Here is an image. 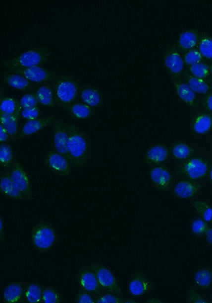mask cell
<instances>
[{
  "mask_svg": "<svg viewBox=\"0 0 212 303\" xmlns=\"http://www.w3.org/2000/svg\"><path fill=\"white\" fill-rule=\"evenodd\" d=\"M69 140H68V151L70 161L75 165L83 166L87 161L89 155V143L80 129L74 125L67 126Z\"/></svg>",
  "mask_w": 212,
  "mask_h": 303,
  "instance_id": "1",
  "label": "cell"
},
{
  "mask_svg": "<svg viewBox=\"0 0 212 303\" xmlns=\"http://www.w3.org/2000/svg\"><path fill=\"white\" fill-rule=\"evenodd\" d=\"M50 57V53L47 49L37 48L28 50L21 55L11 59L5 64L11 70L23 69L39 66L45 63Z\"/></svg>",
  "mask_w": 212,
  "mask_h": 303,
  "instance_id": "2",
  "label": "cell"
},
{
  "mask_svg": "<svg viewBox=\"0 0 212 303\" xmlns=\"http://www.w3.org/2000/svg\"><path fill=\"white\" fill-rule=\"evenodd\" d=\"M54 93L57 102L63 107H67L77 99L79 89L76 82L70 78L59 80L55 87Z\"/></svg>",
  "mask_w": 212,
  "mask_h": 303,
  "instance_id": "3",
  "label": "cell"
},
{
  "mask_svg": "<svg viewBox=\"0 0 212 303\" xmlns=\"http://www.w3.org/2000/svg\"><path fill=\"white\" fill-rule=\"evenodd\" d=\"M32 238L35 246L40 251L50 248L56 239L55 233L51 227L41 224L35 227Z\"/></svg>",
  "mask_w": 212,
  "mask_h": 303,
  "instance_id": "4",
  "label": "cell"
},
{
  "mask_svg": "<svg viewBox=\"0 0 212 303\" xmlns=\"http://www.w3.org/2000/svg\"><path fill=\"white\" fill-rule=\"evenodd\" d=\"M209 166L206 161L200 158H193L181 164L179 172L191 179H199L207 175Z\"/></svg>",
  "mask_w": 212,
  "mask_h": 303,
  "instance_id": "5",
  "label": "cell"
},
{
  "mask_svg": "<svg viewBox=\"0 0 212 303\" xmlns=\"http://www.w3.org/2000/svg\"><path fill=\"white\" fill-rule=\"evenodd\" d=\"M70 161L66 156L54 151L50 152L45 160V162L51 170L63 176L70 175Z\"/></svg>",
  "mask_w": 212,
  "mask_h": 303,
  "instance_id": "6",
  "label": "cell"
},
{
  "mask_svg": "<svg viewBox=\"0 0 212 303\" xmlns=\"http://www.w3.org/2000/svg\"><path fill=\"white\" fill-rule=\"evenodd\" d=\"M13 73L23 76L30 82L41 83L53 80L55 74L45 68L35 66L23 69L11 70Z\"/></svg>",
  "mask_w": 212,
  "mask_h": 303,
  "instance_id": "7",
  "label": "cell"
},
{
  "mask_svg": "<svg viewBox=\"0 0 212 303\" xmlns=\"http://www.w3.org/2000/svg\"><path fill=\"white\" fill-rule=\"evenodd\" d=\"M54 132V145L56 151L58 153L66 156L70 161V158L68 151V133L67 127L61 121H57L53 127Z\"/></svg>",
  "mask_w": 212,
  "mask_h": 303,
  "instance_id": "8",
  "label": "cell"
},
{
  "mask_svg": "<svg viewBox=\"0 0 212 303\" xmlns=\"http://www.w3.org/2000/svg\"><path fill=\"white\" fill-rule=\"evenodd\" d=\"M11 177L15 185L24 196H30V184L27 172L21 164L14 161L12 165Z\"/></svg>",
  "mask_w": 212,
  "mask_h": 303,
  "instance_id": "9",
  "label": "cell"
},
{
  "mask_svg": "<svg viewBox=\"0 0 212 303\" xmlns=\"http://www.w3.org/2000/svg\"><path fill=\"white\" fill-rule=\"evenodd\" d=\"M95 270L98 281L102 287L113 294L122 293L115 278L109 270L103 267H97Z\"/></svg>",
  "mask_w": 212,
  "mask_h": 303,
  "instance_id": "10",
  "label": "cell"
},
{
  "mask_svg": "<svg viewBox=\"0 0 212 303\" xmlns=\"http://www.w3.org/2000/svg\"><path fill=\"white\" fill-rule=\"evenodd\" d=\"M54 121L53 117L39 118L34 120L28 121L20 131L19 138H23L33 135L49 127Z\"/></svg>",
  "mask_w": 212,
  "mask_h": 303,
  "instance_id": "11",
  "label": "cell"
},
{
  "mask_svg": "<svg viewBox=\"0 0 212 303\" xmlns=\"http://www.w3.org/2000/svg\"><path fill=\"white\" fill-rule=\"evenodd\" d=\"M0 187L1 192L8 198L19 201L24 199V195L14 183L10 173L6 172L2 175Z\"/></svg>",
  "mask_w": 212,
  "mask_h": 303,
  "instance_id": "12",
  "label": "cell"
},
{
  "mask_svg": "<svg viewBox=\"0 0 212 303\" xmlns=\"http://www.w3.org/2000/svg\"><path fill=\"white\" fill-rule=\"evenodd\" d=\"M202 185L196 182L183 180L176 185L174 193L181 199H189L198 193Z\"/></svg>",
  "mask_w": 212,
  "mask_h": 303,
  "instance_id": "13",
  "label": "cell"
},
{
  "mask_svg": "<svg viewBox=\"0 0 212 303\" xmlns=\"http://www.w3.org/2000/svg\"><path fill=\"white\" fill-rule=\"evenodd\" d=\"M150 178L155 186L161 190H167L171 181L170 172L161 166L151 170Z\"/></svg>",
  "mask_w": 212,
  "mask_h": 303,
  "instance_id": "14",
  "label": "cell"
},
{
  "mask_svg": "<svg viewBox=\"0 0 212 303\" xmlns=\"http://www.w3.org/2000/svg\"><path fill=\"white\" fill-rule=\"evenodd\" d=\"M37 101L44 107L53 108L56 105V99L52 88L48 85L40 86L36 90L35 94Z\"/></svg>",
  "mask_w": 212,
  "mask_h": 303,
  "instance_id": "15",
  "label": "cell"
},
{
  "mask_svg": "<svg viewBox=\"0 0 212 303\" xmlns=\"http://www.w3.org/2000/svg\"><path fill=\"white\" fill-rule=\"evenodd\" d=\"M3 80L7 85L19 90H28L32 86V82L23 76L13 72L4 74Z\"/></svg>",
  "mask_w": 212,
  "mask_h": 303,
  "instance_id": "16",
  "label": "cell"
},
{
  "mask_svg": "<svg viewBox=\"0 0 212 303\" xmlns=\"http://www.w3.org/2000/svg\"><path fill=\"white\" fill-rule=\"evenodd\" d=\"M21 113V112H20ZM20 113L14 115L0 114V123L10 135V139H16L18 132V121Z\"/></svg>",
  "mask_w": 212,
  "mask_h": 303,
  "instance_id": "17",
  "label": "cell"
},
{
  "mask_svg": "<svg viewBox=\"0 0 212 303\" xmlns=\"http://www.w3.org/2000/svg\"><path fill=\"white\" fill-rule=\"evenodd\" d=\"M81 98L83 103L90 107H99L102 102V96L98 90L94 87H87L82 90Z\"/></svg>",
  "mask_w": 212,
  "mask_h": 303,
  "instance_id": "18",
  "label": "cell"
},
{
  "mask_svg": "<svg viewBox=\"0 0 212 303\" xmlns=\"http://www.w3.org/2000/svg\"><path fill=\"white\" fill-rule=\"evenodd\" d=\"M150 290V284L145 278L138 276L134 278L129 284L130 293L135 297L146 294Z\"/></svg>",
  "mask_w": 212,
  "mask_h": 303,
  "instance_id": "19",
  "label": "cell"
},
{
  "mask_svg": "<svg viewBox=\"0 0 212 303\" xmlns=\"http://www.w3.org/2000/svg\"><path fill=\"white\" fill-rule=\"evenodd\" d=\"M167 149L161 146L151 148L147 154V161L150 163H159L164 162L168 157Z\"/></svg>",
  "mask_w": 212,
  "mask_h": 303,
  "instance_id": "20",
  "label": "cell"
},
{
  "mask_svg": "<svg viewBox=\"0 0 212 303\" xmlns=\"http://www.w3.org/2000/svg\"><path fill=\"white\" fill-rule=\"evenodd\" d=\"M164 62L166 66L174 74H179L184 70L183 59L176 51L170 52L166 56Z\"/></svg>",
  "mask_w": 212,
  "mask_h": 303,
  "instance_id": "21",
  "label": "cell"
},
{
  "mask_svg": "<svg viewBox=\"0 0 212 303\" xmlns=\"http://www.w3.org/2000/svg\"><path fill=\"white\" fill-rule=\"evenodd\" d=\"M80 283L85 291L89 292H96L100 290V283L97 278L93 272H83L80 279Z\"/></svg>",
  "mask_w": 212,
  "mask_h": 303,
  "instance_id": "22",
  "label": "cell"
},
{
  "mask_svg": "<svg viewBox=\"0 0 212 303\" xmlns=\"http://www.w3.org/2000/svg\"><path fill=\"white\" fill-rule=\"evenodd\" d=\"M20 106L15 98L11 97H5L1 98L0 103L1 113L8 115H14L20 113Z\"/></svg>",
  "mask_w": 212,
  "mask_h": 303,
  "instance_id": "23",
  "label": "cell"
},
{
  "mask_svg": "<svg viewBox=\"0 0 212 303\" xmlns=\"http://www.w3.org/2000/svg\"><path fill=\"white\" fill-rule=\"evenodd\" d=\"M70 112L75 119L85 120L90 118L93 114L92 107L85 103H77L71 105Z\"/></svg>",
  "mask_w": 212,
  "mask_h": 303,
  "instance_id": "24",
  "label": "cell"
},
{
  "mask_svg": "<svg viewBox=\"0 0 212 303\" xmlns=\"http://www.w3.org/2000/svg\"><path fill=\"white\" fill-rule=\"evenodd\" d=\"M212 126V118L211 117L203 115L195 119L193 125V130L196 134H205L210 131Z\"/></svg>",
  "mask_w": 212,
  "mask_h": 303,
  "instance_id": "25",
  "label": "cell"
},
{
  "mask_svg": "<svg viewBox=\"0 0 212 303\" xmlns=\"http://www.w3.org/2000/svg\"><path fill=\"white\" fill-rule=\"evenodd\" d=\"M22 295V289L19 284H12L7 286L4 292V299L9 303H16L20 301Z\"/></svg>",
  "mask_w": 212,
  "mask_h": 303,
  "instance_id": "26",
  "label": "cell"
},
{
  "mask_svg": "<svg viewBox=\"0 0 212 303\" xmlns=\"http://www.w3.org/2000/svg\"><path fill=\"white\" fill-rule=\"evenodd\" d=\"M177 93L184 102L193 105L196 100V94L188 84L179 83L176 85Z\"/></svg>",
  "mask_w": 212,
  "mask_h": 303,
  "instance_id": "27",
  "label": "cell"
},
{
  "mask_svg": "<svg viewBox=\"0 0 212 303\" xmlns=\"http://www.w3.org/2000/svg\"><path fill=\"white\" fill-rule=\"evenodd\" d=\"M13 152L12 148L7 144L0 146V164L3 168H8L13 163Z\"/></svg>",
  "mask_w": 212,
  "mask_h": 303,
  "instance_id": "28",
  "label": "cell"
},
{
  "mask_svg": "<svg viewBox=\"0 0 212 303\" xmlns=\"http://www.w3.org/2000/svg\"><path fill=\"white\" fill-rule=\"evenodd\" d=\"M195 282L202 289H208L212 283V272L207 269H201L194 277Z\"/></svg>",
  "mask_w": 212,
  "mask_h": 303,
  "instance_id": "29",
  "label": "cell"
},
{
  "mask_svg": "<svg viewBox=\"0 0 212 303\" xmlns=\"http://www.w3.org/2000/svg\"><path fill=\"white\" fill-rule=\"evenodd\" d=\"M198 42V36L193 32L188 31L181 34L179 43L180 47L184 49H191L194 48Z\"/></svg>",
  "mask_w": 212,
  "mask_h": 303,
  "instance_id": "30",
  "label": "cell"
},
{
  "mask_svg": "<svg viewBox=\"0 0 212 303\" xmlns=\"http://www.w3.org/2000/svg\"><path fill=\"white\" fill-rule=\"evenodd\" d=\"M193 206L197 212L202 217L206 222L212 221V208L207 202L203 201H195Z\"/></svg>",
  "mask_w": 212,
  "mask_h": 303,
  "instance_id": "31",
  "label": "cell"
},
{
  "mask_svg": "<svg viewBox=\"0 0 212 303\" xmlns=\"http://www.w3.org/2000/svg\"><path fill=\"white\" fill-rule=\"evenodd\" d=\"M188 85L195 93L206 94L209 87L207 83L201 78L191 77L188 78Z\"/></svg>",
  "mask_w": 212,
  "mask_h": 303,
  "instance_id": "32",
  "label": "cell"
},
{
  "mask_svg": "<svg viewBox=\"0 0 212 303\" xmlns=\"http://www.w3.org/2000/svg\"><path fill=\"white\" fill-rule=\"evenodd\" d=\"M192 153L193 150L191 148L185 144H178L172 149V154L174 156L178 159H182V160L190 157Z\"/></svg>",
  "mask_w": 212,
  "mask_h": 303,
  "instance_id": "33",
  "label": "cell"
},
{
  "mask_svg": "<svg viewBox=\"0 0 212 303\" xmlns=\"http://www.w3.org/2000/svg\"><path fill=\"white\" fill-rule=\"evenodd\" d=\"M25 295L26 299L29 303H37L41 301V289L40 287L36 284L30 285Z\"/></svg>",
  "mask_w": 212,
  "mask_h": 303,
  "instance_id": "34",
  "label": "cell"
},
{
  "mask_svg": "<svg viewBox=\"0 0 212 303\" xmlns=\"http://www.w3.org/2000/svg\"><path fill=\"white\" fill-rule=\"evenodd\" d=\"M39 103L35 95L26 93L21 98L19 104L21 108L25 109L37 107Z\"/></svg>",
  "mask_w": 212,
  "mask_h": 303,
  "instance_id": "35",
  "label": "cell"
},
{
  "mask_svg": "<svg viewBox=\"0 0 212 303\" xmlns=\"http://www.w3.org/2000/svg\"><path fill=\"white\" fill-rule=\"evenodd\" d=\"M191 72L195 77L201 79L208 76L209 68L207 65L200 63L192 65Z\"/></svg>",
  "mask_w": 212,
  "mask_h": 303,
  "instance_id": "36",
  "label": "cell"
},
{
  "mask_svg": "<svg viewBox=\"0 0 212 303\" xmlns=\"http://www.w3.org/2000/svg\"><path fill=\"white\" fill-rule=\"evenodd\" d=\"M209 226L206 221L201 219L195 220L192 225V231L196 235H201L207 232Z\"/></svg>",
  "mask_w": 212,
  "mask_h": 303,
  "instance_id": "37",
  "label": "cell"
},
{
  "mask_svg": "<svg viewBox=\"0 0 212 303\" xmlns=\"http://www.w3.org/2000/svg\"><path fill=\"white\" fill-rule=\"evenodd\" d=\"M22 118L27 121L39 119L41 115V111L39 107L23 109L20 113Z\"/></svg>",
  "mask_w": 212,
  "mask_h": 303,
  "instance_id": "38",
  "label": "cell"
},
{
  "mask_svg": "<svg viewBox=\"0 0 212 303\" xmlns=\"http://www.w3.org/2000/svg\"><path fill=\"white\" fill-rule=\"evenodd\" d=\"M200 50L201 55L208 59H212V40L209 39L202 40L200 45Z\"/></svg>",
  "mask_w": 212,
  "mask_h": 303,
  "instance_id": "39",
  "label": "cell"
},
{
  "mask_svg": "<svg viewBox=\"0 0 212 303\" xmlns=\"http://www.w3.org/2000/svg\"><path fill=\"white\" fill-rule=\"evenodd\" d=\"M202 60V55L197 50H192L187 53L185 57V62L189 65H194L200 63Z\"/></svg>",
  "mask_w": 212,
  "mask_h": 303,
  "instance_id": "40",
  "label": "cell"
},
{
  "mask_svg": "<svg viewBox=\"0 0 212 303\" xmlns=\"http://www.w3.org/2000/svg\"><path fill=\"white\" fill-rule=\"evenodd\" d=\"M43 301L45 303H57L59 302V298L54 290L47 289L43 292Z\"/></svg>",
  "mask_w": 212,
  "mask_h": 303,
  "instance_id": "41",
  "label": "cell"
},
{
  "mask_svg": "<svg viewBox=\"0 0 212 303\" xmlns=\"http://www.w3.org/2000/svg\"><path fill=\"white\" fill-rule=\"evenodd\" d=\"M97 303H123V300L119 298L113 296L110 294L104 295L98 300Z\"/></svg>",
  "mask_w": 212,
  "mask_h": 303,
  "instance_id": "42",
  "label": "cell"
},
{
  "mask_svg": "<svg viewBox=\"0 0 212 303\" xmlns=\"http://www.w3.org/2000/svg\"><path fill=\"white\" fill-rule=\"evenodd\" d=\"M188 302L193 303H207L208 301L194 291L191 290L188 293Z\"/></svg>",
  "mask_w": 212,
  "mask_h": 303,
  "instance_id": "43",
  "label": "cell"
},
{
  "mask_svg": "<svg viewBox=\"0 0 212 303\" xmlns=\"http://www.w3.org/2000/svg\"><path fill=\"white\" fill-rule=\"evenodd\" d=\"M10 138V135L5 128L0 124V142L1 144L6 142Z\"/></svg>",
  "mask_w": 212,
  "mask_h": 303,
  "instance_id": "44",
  "label": "cell"
},
{
  "mask_svg": "<svg viewBox=\"0 0 212 303\" xmlns=\"http://www.w3.org/2000/svg\"><path fill=\"white\" fill-rule=\"evenodd\" d=\"M78 302L80 303H93L94 301L89 295L83 294L79 297Z\"/></svg>",
  "mask_w": 212,
  "mask_h": 303,
  "instance_id": "45",
  "label": "cell"
},
{
  "mask_svg": "<svg viewBox=\"0 0 212 303\" xmlns=\"http://www.w3.org/2000/svg\"><path fill=\"white\" fill-rule=\"evenodd\" d=\"M206 236L208 242L212 245V228L208 230L206 232Z\"/></svg>",
  "mask_w": 212,
  "mask_h": 303,
  "instance_id": "46",
  "label": "cell"
},
{
  "mask_svg": "<svg viewBox=\"0 0 212 303\" xmlns=\"http://www.w3.org/2000/svg\"><path fill=\"white\" fill-rule=\"evenodd\" d=\"M206 104L208 108L212 111V94L209 96L207 98Z\"/></svg>",
  "mask_w": 212,
  "mask_h": 303,
  "instance_id": "47",
  "label": "cell"
},
{
  "mask_svg": "<svg viewBox=\"0 0 212 303\" xmlns=\"http://www.w3.org/2000/svg\"><path fill=\"white\" fill-rule=\"evenodd\" d=\"M0 225H1V228H0V230H1V232L2 233V229H3V227H2L3 224H2V221L1 219V221H0Z\"/></svg>",
  "mask_w": 212,
  "mask_h": 303,
  "instance_id": "48",
  "label": "cell"
},
{
  "mask_svg": "<svg viewBox=\"0 0 212 303\" xmlns=\"http://www.w3.org/2000/svg\"><path fill=\"white\" fill-rule=\"evenodd\" d=\"M210 178L212 183V167L211 168V171H210Z\"/></svg>",
  "mask_w": 212,
  "mask_h": 303,
  "instance_id": "49",
  "label": "cell"
},
{
  "mask_svg": "<svg viewBox=\"0 0 212 303\" xmlns=\"http://www.w3.org/2000/svg\"><path fill=\"white\" fill-rule=\"evenodd\" d=\"M211 72L212 73V68H211Z\"/></svg>",
  "mask_w": 212,
  "mask_h": 303,
  "instance_id": "50",
  "label": "cell"
}]
</instances>
